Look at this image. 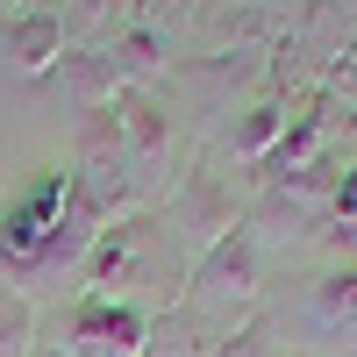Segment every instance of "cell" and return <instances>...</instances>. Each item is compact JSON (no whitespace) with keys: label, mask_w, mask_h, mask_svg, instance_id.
<instances>
[{"label":"cell","mask_w":357,"mask_h":357,"mask_svg":"<svg viewBox=\"0 0 357 357\" xmlns=\"http://www.w3.org/2000/svg\"><path fill=\"white\" fill-rule=\"evenodd\" d=\"M257 279H264V250H257V236H250V222H243V229H229L207 257H193L186 307H193L215 336H236V321L257 307Z\"/></svg>","instance_id":"cell-1"},{"label":"cell","mask_w":357,"mask_h":357,"mask_svg":"<svg viewBox=\"0 0 357 357\" xmlns=\"http://www.w3.org/2000/svg\"><path fill=\"white\" fill-rule=\"evenodd\" d=\"M114 136H122V158H129V178H136V207L158 200L172 186V114L151 86H129L114 100Z\"/></svg>","instance_id":"cell-2"},{"label":"cell","mask_w":357,"mask_h":357,"mask_svg":"<svg viewBox=\"0 0 357 357\" xmlns=\"http://www.w3.org/2000/svg\"><path fill=\"white\" fill-rule=\"evenodd\" d=\"M65 186H72V172H57L43 165L29 186L0 207V250H8V279L22 286V272L50 250V236H57V215H65Z\"/></svg>","instance_id":"cell-3"},{"label":"cell","mask_w":357,"mask_h":357,"mask_svg":"<svg viewBox=\"0 0 357 357\" xmlns=\"http://www.w3.org/2000/svg\"><path fill=\"white\" fill-rule=\"evenodd\" d=\"M151 343V314L129 307V301H93V293H79L57 321V343L65 357H143Z\"/></svg>","instance_id":"cell-4"},{"label":"cell","mask_w":357,"mask_h":357,"mask_svg":"<svg viewBox=\"0 0 357 357\" xmlns=\"http://www.w3.org/2000/svg\"><path fill=\"white\" fill-rule=\"evenodd\" d=\"M151 243H158V222L151 215H122L100 229L93 257H86V293L93 301H129L136 307V286L151 272Z\"/></svg>","instance_id":"cell-5"},{"label":"cell","mask_w":357,"mask_h":357,"mask_svg":"<svg viewBox=\"0 0 357 357\" xmlns=\"http://www.w3.org/2000/svg\"><path fill=\"white\" fill-rule=\"evenodd\" d=\"M172 229L186 236V250H193V257H207L229 229H243V222H236V207H229V193H222V178H215V172H193L186 186L172 193Z\"/></svg>","instance_id":"cell-6"},{"label":"cell","mask_w":357,"mask_h":357,"mask_svg":"<svg viewBox=\"0 0 357 357\" xmlns=\"http://www.w3.org/2000/svg\"><path fill=\"white\" fill-rule=\"evenodd\" d=\"M50 79H57V93H65L72 107H86V114H93V107H114V100L129 93L107 50H65V57L50 65Z\"/></svg>","instance_id":"cell-7"},{"label":"cell","mask_w":357,"mask_h":357,"mask_svg":"<svg viewBox=\"0 0 357 357\" xmlns=\"http://www.w3.org/2000/svg\"><path fill=\"white\" fill-rule=\"evenodd\" d=\"M307 321H314V336H329L343 350L357 343V264H336L307 286Z\"/></svg>","instance_id":"cell-8"},{"label":"cell","mask_w":357,"mask_h":357,"mask_svg":"<svg viewBox=\"0 0 357 357\" xmlns=\"http://www.w3.org/2000/svg\"><path fill=\"white\" fill-rule=\"evenodd\" d=\"M122 29H129V0H57L65 50H107Z\"/></svg>","instance_id":"cell-9"},{"label":"cell","mask_w":357,"mask_h":357,"mask_svg":"<svg viewBox=\"0 0 357 357\" xmlns=\"http://www.w3.org/2000/svg\"><path fill=\"white\" fill-rule=\"evenodd\" d=\"M0 57L22 72V79H43L57 57H65V36H57V15H22L0 29Z\"/></svg>","instance_id":"cell-10"},{"label":"cell","mask_w":357,"mask_h":357,"mask_svg":"<svg viewBox=\"0 0 357 357\" xmlns=\"http://www.w3.org/2000/svg\"><path fill=\"white\" fill-rule=\"evenodd\" d=\"M36 301L15 286V279H0V357H36Z\"/></svg>","instance_id":"cell-11"},{"label":"cell","mask_w":357,"mask_h":357,"mask_svg":"<svg viewBox=\"0 0 357 357\" xmlns=\"http://www.w3.org/2000/svg\"><path fill=\"white\" fill-rule=\"evenodd\" d=\"M186 15H193V0H129V29H143V36H158V43H165Z\"/></svg>","instance_id":"cell-12"},{"label":"cell","mask_w":357,"mask_h":357,"mask_svg":"<svg viewBox=\"0 0 357 357\" xmlns=\"http://www.w3.org/2000/svg\"><path fill=\"white\" fill-rule=\"evenodd\" d=\"M215 357H264V343H257V336H229Z\"/></svg>","instance_id":"cell-13"},{"label":"cell","mask_w":357,"mask_h":357,"mask_svg":"<svg viewBox=\"0 0 357 357\" xmlns=\"http://www.w3.org/2000/svg\"><path fill=\"white\" fill-rule=\"evenodd\" d=\"M36 8H43V15H57V0H36Z\"/></svg>","instance_id":"cell-14"},{"label":"cell","mask_w":357,"mask_h":357,"mask_svg":"<svg viewBox=\"0 0 357 357\" xmlns=\"http://www.w3.org/2000/svg\"><path fill=\"white\" fill-rule=\"evenodd\" d=\"M0 279H8V250H0Z\"/></svg>","instance_id":"cell-15"}]
</instances>
